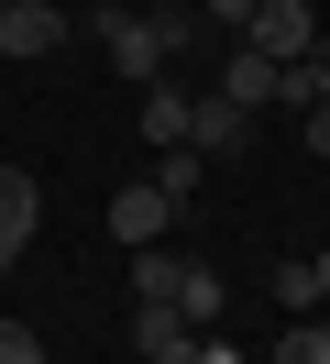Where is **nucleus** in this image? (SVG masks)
Listing matches in <instances>:
<instances>
[{"label":"nucleus","mask_w":330,"mask_h":364,"mask_svg":"<svg viewBox=\"0 0 330 364\" xmlns=\"http://www.w3.org/2000/svg\"><path fill=\"white\" fill-rule=\"evenodd\" d=\"M242 45H264V55H275V67H297V55L319 45V11H308V0H264V11H253V33H242Z\"/></svg>","instance_id":"nucleus-5"},{"label":"nucleus","mask_w":330,"mask_h":364,"mask_svg":"<svg viewBox=\"0 0 330 364\" xmlns=\"http://www.w3.org/2000/svg\"><path fill=\"white\" fill-rule=\"evenodd\" d=\"M88 23H99V45H110V67L132 77V89H154V77L176 67V55L198 45V11H176V0H154V11H132V0H99V11H88Z\"/></svg>","instance_id":"nucleus-1"},{"label":"nucleus","mask_w":330,"mask_h":364,"mask_svg":"<svg viewBox=\"0 0 330 364\" xmlns=\"http://www.w3.org/2000/svg\"><path fill=\"white\" fill-rule=\"evenodd\" d=\"M176 265H187V254L143 243V254H132V298H176Z\"/></svg>","instance_id":"nucleus-11"},{"label":"nucleus","mask_w":330,"mask_h":364,"mask_svg":"<svg viewBox=\"0 0 330 364\" xmlns=\"http://www.w3.org/2000/svg\"><path fill=\"white\" fill-rule=\"evenodd\" d=\"M308 265H319V309H330V243H319V254H308Z\"/></svg>","instance_id":"nucleus-17"},{"label":"nucleus","mask_w":330,"mask_h":364,"mask_svg":"<svg viewBox=\"0 0 330 364\" xmlns=\"http://www.w3.org/2000/svg\"><path fill=\"white\" fill-rule=\"evenodd\" d=\"M0 276H11V265H0Z\"/></svg>","instance_id":"nucleus-19"},{"label":"nucleus","mask_w":330,"mask_h":364,"mask_svg":"<svg viewBox=\"0 0 330 364\" xmlns=\"http://www.w3.org/2000/svg\"><path fill=\"white\" fill-rule=\"evenodd\" d=\"M242 144H253V111L220 100V89H198L187 100V155H242Z\"/></svg>","instance_id":"nucleus-4"},{"label":"nucleus","mask_w":330,"mask_h":364,"mask_svg":"<svg viewBox=\"0 0 330 364\" xmlns=\"http://www.w3.org/2000/svg\"><path fill=\"white\" fill-rule=\"evenodd\" d=\"M66 0H11V11H0V55H11V67H44V55H66Z\"/></svg>","instance_id":"nucleus-3"},{"label":"nucleus","mask_w":330,"mask_h":364,"mask_svg":"<svg viewBox=\"0 0 330 364\" xmlns=\"http://www.w3.org/2000/svg\"><path fill=\"white\" fill-rule=\"evenodd\" d=\"M44 232V188L22 166H0V265H22V243Z\"/></svg>","instance_id":"nucleus-6"},{"label":"nucleus","mask_w":330,"mask_h":364,"mask_svg":"<svg viewBox=\"0 0 330 364\" xmlns=\"http://www.w3.org/2000/svg\"><path fill=\"white\" fill-rule=\"evenodd\" d=\"M220 309H231V287H220V265H176V320H187V331H209Z\"/></svg>","instance_id":"nucleus-9"},{"label":"nucleus","mask_w":330,"mask_h":364,"mask_svg":"<svg viewBox=\"0 0 330 364\" xmlns=\"http://www.w3.org/2000/svg\"><path fill=\"white\" fill-rule=\"evenodd\" d=\"M0 11H11V0H0Z\"/></svg>","instance_id":"nucleus-18"},{"label":"nucleus","mask_w":330,"mask_h":364,"mask_svg":"<svg viewBox=\"0 0 330 364\" xmlns=\"http://www.w3.org/2000/svg\"><path fill=\"white\" fill-rule=\"evenodd\" d=\"M308 155L330 166V100H308Z\"/></svg>","instance_id":"nucleus-16"},{"label":"nucleus","mask_w":330,"mask_h":364,"mask_svg":"<svg viewBox=\"0 0 330 364\" xmlns=\"http://www.w3.org/2000/svg\"><path fill=\"white\" fill-rule=\"evenodd\" d=\"M176 210H187V199H176L165 177H132V188H110V243H121V254L165 243V232H176Z\"/></svg>","instance_id":"nucleus-2"},{"label":"nucleus","mask_w":330,"mask_h":364,"mask_svg":"<svg viewBox=\"0 0 330 364\" xmlns=\"http://www.w3.org/2000/svg\"><path fill=\"white\" fill-rule=\"evenodd\" d=\"M253 11H264V0H198V23H209V33H231V45L253 33Z\"/></svg>","instance_id":"nucleus-14"},{"label":"nucleus","mask_w":330,"mask_h":364,"mask_svg":"<svg viewBox=\"0 0 330 364\" xmlns=\"http://www.w3.org/2000/svg\"><path fill=\"white\" fill-rule=\"evenodd\" d=\"M275 298L308 320V309H319V265H308V254H297V265H275Z\"/></svg>","instance_id":"nucleus-13"},{"label":"nucleus","mask_w":330,"mask_h":364,"mask_svg":"<svg viewBox=\"0 0 330 364\" xmlns=\"http://www.w3.org/2000/svg\"><path fill=\"white\" fill-rule=\"evenodd\" d=\"M275 364H330V309L286 320V331H275Z\"/></svg>","instance_id":"nucleus-10"},{"label":"nucleus","mask_w":330,"mask_h":364,"mask_svg":"<svg viewBox=\"0 0 330 364\" xmlns=\"http://www.w3.org/2000/svg\"><path fill=\"white\" fill-rule=\"evenodd\" d=\"M220 100H242V111H264V100H286V67L264 45H231V67H220Z\"/></svg>","instance_id":"nucleus-7"},{"label":"nucleus","mask_w":330,"mask_h":364,"mask_svg":"<svg viewBox=\"0 0 330 364\" xmlns=\"http://www.w3.org/2000/svg\"><path fill=\"white\" fill-rule=\"evenodd\" d=\"M286 100H297V111H308V100H330V33L297 55V67H286Z\"/></svg>","instance_id":"nucleus-12"},{"label":"nucleus","mask_w":330,"mask_h":364,"mask_svg":"<svg viewBox=\"0 0 330 364\" xmlns=\"http://www.w3.org/2000/svg\"><path fill=\"white\" fill-rule=\"evenodd\" d=\"M0 364H44V331H33V320H11V309H0Z\"/></svg>","instance_id":"nucleus-15"},{"label":"nucleus","mask_w":330,"mask_h":364,"mask_svg":"<svg viewBox=\"0 0 330 364\" xmlns=\"http://www.w3.org/2000/svg\"><path fill=\"white\" fill-rule=\"evenodd\" d=\"M187 100H198V89H176V77H154V89H143V144H154V155L187 144Z\"/></svg>","instance_id":"nucleus-8"}]
</instances>
